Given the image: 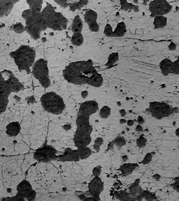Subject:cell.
<instances>
[{"label":"cell","instance_id":"6da1fadb","mask_svg":"<svg viewBox=\"0 0 179 201\" xmlns=\"http://www.w3.org/2000/svg\"><path fill=\"white\" fill-rule=\"evenodd\" d=\"M63 75L66 81L75 85L87 84L99 88L103 84V76L90 60L71 62L64 69Z\"/></svg>","mask_w":179,"mask_h":201},{"label":"cell","instance_id":"7a4b0ae2","mask_svg":"<svg viewBox=\"0 0 179 201\" xmlns=\"http://www.w3.org/2000/svg\"><path fill=\"white\" fill-rule=\"evenodd\" d=\"M41 14L47 28L59 31L66 29L68 24L67 19L62 13L56 12L50 4L43 9Z\"/></svg>","mask_w":179,"mask_h":201},{"label":"cell","instance_id":"3957f363","mask_svg":"<svg viewBox=\"0 0 179 201\" xmlns=\"http://www.w3.org/2000/svg\"><path fill=\"white\" fill-rule=\"evenodd\" d=\"M11 57L20 70L30 71V68L35 63L36 52L31 47L22 45L17 49L10 53Z\"/></svg>","mask_w":179,"mask_h":201},{"label":"cell","instance_id":"277c9868","mask_svg":"<svg viewBox=\"0 0 179 201\" xmlns=\"http://www.w3.org/2000/svg\"><path fill=\"white\" fill-rule=\"evenodd\" d=\"M22 16L26 21L25 28L27 32L34 40L40 38L41 31L47 28L41 12H34L28 9L23 13Z\"/></svg>","mask_w":179,"mask_h":201},{"label":"cell","instance_id":"5b68a950","mask_svg":"<svg viewBox=\"0 0 179 201\" xmlns=\"http://www.w3.org/2000/svg\"><path fill=\"white\" fill-rule=\"evenodd\" d=\"M41 103L44 110L53 115H60L66 108L63 98L54 92L44 94L41 98Z\"/></svg>","mask_w":179,"mask_h":201},{"label":"cell","instance_id":"8992f818","mask_svg":"<svg viewBox=\"0 0 179 201\" xmlns=\"http://www.w3.org/2000/svg\"><path fill=\"white\" fill-rule=\"evenodd\" d=\"M32 73L44 88H48L50 84L49 77L47 61L44 59H40L33 65Z\"/></svg>","mask_w":179,"mask_h":201},{"label":"cell","instance_id":"52a82bcc","mask_svg":"<svg viewBox=\"0 0 179 201\" xmlns=\"http://www.w3.org/2000/svg\"><path fill=\"white\" fill-rule=\"evenodd\" d=\"M57 150L51 144H44L35 151L34 158L40 163H48L57 160Z\"/></svg>","mask_w":179,"mask_h":201},{"label":"cell","instance_id":"ba28073f","mask_svg":"<svg viewBox=\"0 0 179 201\" xmlns=\"http://www.w3.org/2000/svg\"><path fill=\"white\" fill-rule=\"evenodd\" d=\"M172 107L164 102L153 101L150 102L148 108L149 112L155 119L161 120L173 113Z\"/></svg>","mask_w":179,"mask_h":201},{"label":"cell","instance_id":"9c48e42d","mask_svg":"<svg viewBox=\"0 0 179 201\" xmlns=\"http://www.w3.org/2000/svg\"><path fill=\"white\" fill-rule=\"evenodd\" d=\"M172 9V5L165 0L152 1L149 4V10L151 13L150 16L152 17L165 15L168 14Z\"/></svg>","mask_w":179,"mask_h":201},{"label":"cell","instance_id":"30bf717a","mask_svg":"<svg viewBox=\"0 0 179 201\" xmlns=\"http://www.w3.org/2000/svg\"><path fill=\"white\" fill-rule=\"evenodd\" d=\"M1 72L4 80L5 86L11 93L18 92L23 89V86L11 71L4 70Z\"/></svg>","mask_w":179,"mask_h":201},{"label":"cell","instance_id":"8fae6325","mask_svg":"<svg viewBox=\"0 0 179 201\" xmlns=\"http://www.w3.org/2000/svg\"><path fill=\"white\" fill-rule=\"evenodd\" d=\"M16 190L17 194L22 196L25 200L28 201H34L36 193L33 189L32 184L28 181L24 180L17 184Z\"/></svg>","mask_w":179,"mask_h":201},{"label":"cell","instance_id":"7c38bea8","mask_svg":"<svg viewBox=\"0 0 179 201\" xmlns=\"http://www.w3.org/2000/svg\"><path fill=\"white\" fill-rule=\"evenodd\" d=\"M159 67L164 76H168L170 74L178 75L179 74V58L174 61H172L169 59H164L160 62Z\"/></svg>","mask_w":179,"mask_h":201},{"label":"cell","instance_id":"4fadbf2b","mask_svg":"<svg viewBox=\"0 0 179 201\" xmlns=\"http://www.w3.org/2000/svg\"><path fill=\"white\" fill-rule=\"evenodd\" d=\"M84 17L85 22L88 24L90 31L95 33L98 32L99 30V25L97 22V13L93 10L90 9L85 12Z\"/></svg>","mask_w":179,"mask_h":201},{"label":"cell","instance_id":"5bb4252c","mask_svg":"<svg viewBox=\"0 0 179 201\" xmlns=\"http://www.w3.org/2000/svg\"><path fill=\"white\" fill-rule=\"evenodd\" d=\"M99 110V104L96 101L90 100L81 103L79 106L78 113L91 115L96 113Z\"/></svg>","mask_w":179,"mask_h":201},{"label":"cell","instance_id":"9a60e30c","mask_svg":"<svg viewBox=\"0 0 179 201\" xmlns=\"http://www.w3.org/2000/svg\"><path fill=\"white\" fill-rule=\"evenodd\" d=\"M73 140L74 144L77 148H78L88 146L91 142L92 138L90 135L76 131L74 134Z\"/></svg>","mask_w":179,"mask_h":201},{"label":"cell","instance_id":"2e32d148","mask_svg":"<svg viewBox=\"0 0 179 201\" xmlns=\"http://www.w3.org/2000/svg\"><path fill=\"white\" fill-rule=\"evenodd\" d=\"M59 161L78 162L80 160L76 149H72L71 148H66L62 154L58 155L57 160Z\"/></svg>","mask_w":179,"mask_h":201},{"label":"cell","instance_id":"e0dca14e","mask_svg":"<svg viewBox=\"0 0 179 201\" xmlns=\"http://www.w3.org/2000/svg\"><path fill=\"white\" fill-rule=\"evenodd\" d=\"M88 191L93 194L99 195L104 190V183L99 177H94L88 185Z\"/></svg>","mask_w":179,"mask_h":201},{"label":"cell","instance_id":"ac0fdd59","mask_svg":"<svg viewBox=\"0 0 179 201\" xmlns=\"http://www.w3.org/2000/svg\"><path fill=\"white\" fill-rule=\"evenodd\" d=\"M17 2V1L0 0V16L7 15Z\"/></svg>","mask_w":179,"mask_h":201},{"label":"cell","instance_id":"d6986e66","mask_svg":"<svg viewBox=\"0 0 179 201\" xmlns=\"http://www.w3.org/2000/svg\"><path fill=\"white\" fill-rule=\"evenodd\" d=\"M21 126L18 122H12L6 127V133L10 137H15L20 133Z\"/></svg>","mask_w":179,"mask_h":201},{"label":"cell","instance_id":"ffe728a7","mask_svg":"<svg viewBox=\"0 0 179 201\" xmlns=\"http://www.w3.org/2000/svg\"><path fill=\"white\" fill-rule=\"evenodd\" d=\"M90 115L78 113L76 120L77 129L84 128L91 125L90 123Z\"/></svg>","mask_w":179,"mask_h":201},{"label":"cell","instance_id":"44dd1931","mask_svg":"<svg viewBox=\"0 0 179 201\" xmlns=\"http://www.w3.org/2000/svg\"><path fill=\"white\" fill-rule=\"evenodd\" d=\"M138 167V164L136 163H124L119 168L122 175L127 176L133 174L134 170Z\"/></svg>","mask_w":179,"mask_h":201},{"label":"cell","instance_id":"7402d4cb","mask_svg":"<svg viewBox=\"0 0 179 201\" xmlns=\"http://www.w3.org/2000/svg\"><path fill=\"white\" fill-rule=\"evenodd\" d=\"M78 198L81 201H100V197L99 195H97L91 193L90 191L81 192L78 193Z\"/></svg>","mask_w":179,"mask_h":201},{"label":"cell","instance_id":"603a6c76","mask_svg":"<svg viewBox=\"0 0 179 201\" xmlns=\"http://www.w3.org/2000/svg\"><path fill=\"white\" fill-rule=\"evenodd\" d=\"M116 198L120 201H142V199L131 195L129 192L121 191L116 193Z\"/></svg>","mask_w":179,"mask_h":201},{"label":"cell","instance_id":"cb8c5ba5","mask_svg":"<svg viewBox=\"0 0 179 201\" xmlns=\"http://www.w3.org/2000/svg\"><path fill=\"white\" fill-rule=\"evenodd\" d=\"M127 32V27L126 24L124 22H121L117 24L115 31H112L111 38L115 37L119 38L122 37Z\"/></svg>","mask_w":179,"mask_h":201},{"label":"cell","instance_id":"d4e9b609","mask_svg":"<svg viewBox=\"0 0 179 201\" xmlns=\"http://www.w3.org/2000/svg\"><path fill=\"white\" fill-rule=\"evenodd\" d=\"M83 22L79 15H76L74 17L72 24V31L73 34L81 33L83 31Z\"/></svg>","mask_w":179,"mask_h":201},{"label":"cell","instance_id":"484cf974","mask_svg":"<svg viewBox=\"0 0 179 201\" xmlns=\"http://www.w3.org/2000/svg\"><path fill=\"white\" fill-rule=\"evenodd\" d=\"M76 151L79 156L80 160H85L89 158L93 153L91 148L87 147H84L77 148Z\"/></svg>","mask_w":179,"mask_h":201},{"label":"cell","instance_id":"4316f807","mask_svg":"<svg viewBox=\"0 0 179 201\" xmlns=\"http://www.w3.org/2000/svg\"><path fill=\"white\" fill-rule=\"evenodd\" d=\"M167 18L164 16H158L154 17L153 25L155 29L164 28L167 25Z\"/></svg>","mask_w":179,"mask_h":201},{"label":"cell","instance_id":"83f0119b","mask_svg":"<svg viewBox=\"0 0 179 201\" xmlns=\"http://www.w3.org/2000/svg\"><path fill=\"white\" fill-rule=\"evenodd\" d=\"M88 2H89L88 1H83V0H81L78 1H69L68 6L72 11L75 12V10H81L82 7L85 6V5H87Z\"/></svg>","mask_w":179,"mask_h":201},{"label":"cell","instance_id":"f1b7e54d","mask_svg":"<svg viewBox=\"0 0 179 201\" xmlns=\"http://www.w3.org/2000/svg\"><path fill=\"white\" fill-rule=\"evenodd\" d=\"M71 41L72 45L75 46H80L83 45L84 41V38L82 33L73 34L71 38Z\"/></svg>","mask_w":179,"mask_h":201},{"label":"cell","instance_id":"f546056e","mask_svg":"<svg viewBox=\"0 0 179 201\" xmlns=\"http://www.w3.org/2000/svg\"><path fill=\"white\" fill-rule=\"evenodd\" d=\"M9 95L0 93V114L5 112L9 104Z\"/></svg>","mask_w":179,"mask_h":201},{"label":"cell","instance_id":"4dcf8cb0","mask_svg":"<svg viewBox=\"0 0 179 201\" xmlns=\"http://www.w3.org/2000/svg\"><path fill=\"white\" fill-rule=\"evenodd\" d=\"M27 3L31 10L34 12H41L43 3L42 1H28Z\"/></svg>","mask_w":179,"mask_h":201},{"label":"cell","instance_id":"1f68e13d","mask_svg":"<svg viewBox=\"0 0 179 201\" xmlns=\"http://www.w3.org/2000/svg\"><path fill=\"white\" fill-rule=\"evenodd\" d=\"M119 59V54L118 52H112L109 55L108 61L105 64L106 67H110L115 65Z\"/></svg>","mask_w":179,"mask_h":201},{"label":"cell","instance_id":"d6a6232c","mask_svg":"<svg viewBox=\"0 0 179 201\" xmlns=\"http://www.w3.org/2000/svg\"><path fill=\"white\" fill-rule=\"evenodd\" d=\"M142 196L143 199H145L146 201H155L157 199L156 195L154 193L148 190H143L142 193Z\"/></svg>","mask_w":179,"mask_h":201},{"label":"cell","instance_id":"836d02e7","mask_svg":"<svg viewBox=\"0 0 179 201\" xmlns=\"http://www.w3.org/2000/svg\"><path fill=\"white\" fill-rule=\"evenodd\" d=\"M111 112V109L110 107L107 105L103 106L100 109L99 116L103 119H107L110 116Z\"/></svg>","mask_w":179,"mask_h":201},{"label":"cell","instance_id":"e575fe53","mask_svg":"<svg viewBox=\"0 0 179 201\" xmlns=\"http://www.w3.org/2000/svg\"><path fill=\"white\" fill-rule=\"evenodd\" d=\"M120 3L121 9L122 10H128L137 9V6L133 5V4L129 3L127 1H121L120 2Z\"/></svg>","mask_w":179,"mask_h":201},{"label":"cell","instance_id":"d590c367","mask_svg":"<svg viewBox=\"0 0 179 201\" xmlns=\"http://www.w3.org/2000/svg\"><path fill=\"white\" fill-rule=\"evenodd\" d=\"M114 144L118 147V148H122L127 144L126 139L122 136H119L116 138L114 141Z\"/></svg>","mask_w":179,"mask_h":201},{"label":"cell","instance_id":"8d00e7d4","mask_svg":"<svg viewBox=\"0 0 179 201\" xmlns=\"http://www.w3.org/2000/svg\"><path fill=\"white\" fill-rule=\"evenodd\" d=\"M147 144V139L143 136H140L136 140V144L140 148H145Z\"/></svg>","mask_w":179,"mask_h":201},{"label":"cell","instance_id":"74e56055","mask_svg":"<svg viewBox=\"0 0 179 201\" xmlns=\"http://www.w3.org/2000/svg\"><path fill=\"white\" fill-rule=\"evenodd\" d=\"M153 153H146V156L144 157L142 160L141 161L140 163L142 164L143 165H146L149 163H151V162L153 159Z\"/></svg>","mask_w":179,"mask_h":201},{"label":"cell","instance_id":"f35d334b","mask_svg":"<svg viewBox=\"0 0 179 201\" xmlns=\"http://www.w3.org/2000/svg\"><path fill=\"white\" fill-rule=\"evenodd\" d=\"M2 201H25V199L22 196L17 194L15 196L3 198L2 199Z\"/></svg>","mask_w":179,"mask_h":201},{"label":"cell","instance_id":"ab89813d","mask_svg":"<svg viewBox=\"0 0 179 201\" xmlns=\"http://www.w3.org/2000/svg\"><path fill=\"white\" fill-rule=\"evenodd\" d=\"M102 171V168L100 165H97L92 170V174L94 177H99L101 175Z\"/></svg>","mask_w":179,"mask_h":201},{"label":"cell","instance_id":"60d3db41","mask_svg":"<svg viewBox=\"0 0 179 201\" xmlns=\"http://www.w3.org/2000/svg\"><path fill=\"white\" fill-rule=\"evenodd\" d=\"M171 187L177 191V192L179 193V179L178 177L175 178L174 182L171 185Z\"/></svg>","mask_w":179,"mask_h":201},{"label":"cell","instance_id":"b9f144b4","mask_svg":"<svg viewBox=\"0 0 179 201\" xmlns=\"http://www.w3.org/2000/svg\"><path fill=\"white\" fill-rule=\"evenodd\" d=\"M55 2L64 8L68 6V4H69L68 1H55Z\"/></svg>","mask_w":179,"mask_h":201},{"label":"cell","instance_id":"7bdbcfd3","mask_svg":"<svg viewBox=\"0 0 179 201\" xmlns=\"http://www.w3.org/2000/svg\"><path fill=\"white\" fill-rule=\"evenodd\" d=\"M103 138L101 137H98L96 138V139H95V141H94V144H96L97 146H99L101 147V146L103 145Z\"/></svg>","mask_w":179,"mask_h":201},{"label":"cell","instance_id":"ee69618b","mask_svg":"<svg viewBox=\"0 0 179 201\" xmlns=\"http://www.w3.org/2000/svg\"><path fill=\"white\" fill-rule=\"evenodd\" d=\"M137 122L138 123V125H143L145 123V120L142 116H139L138 118H137Z\"/></svg>","mask_w":179,"mask_h":201},{"label":"cell","instance_id":"f6af8a7d","mask_svg":"<svg viewBox=\"0 0 179 201\" xmlns=\"http://www.w3.org/2000/svg\"><path fill=\"white\" fill-rule=\"evenodd\" d=\"M176 48H177V46H176V44L173 42H171L169 45V50H171V51L176 50Z\"/></svg>","mask_w":179,"mask_h":201},{"label":"cell","instance_id":"bcb514c9","mask_svg":"<svg viewBox=\"0 0 179 201\" xmlns=\"http://www.w3.org/2000/svg\"><path fill=\"white\" fill-rule=\"evenodd\" d=\"M114 141H111L109 143L108 145H107V151H110L111 150H112L114 148Z\"/></svg>","mask_w":179,"mask_h":201},{"label":"cell","instance_id":"7dc6e473","mask_svg":"<svg viewBox=\"0 0 179 201\" xmlns=\"http://www.w3.org/2000/svg\"><path fill=\"white\" fill-rule=\"evenodd\" d=\"M136 131L137 132H143V128L142 125H137L136 127Z\"/></svg>","mask_w":179,"mask_h":201},{"label":"cell","instance_id":"c3c4849f","mask_svg":"<svg viewBox=\"0 0 179 201\" xmlns=\"http://www.w3.org/2000/svg\"><path fill=\"white\" fill-rule=\"evenodd\" d=\"M152 178L155 180L159 181L161 179V176L159 174H153V176H152Z\"/></svg>","mask_w":179,"mask_h":201},{"label":"cell","instance_id":"681fc988","mask_svg":"<svg viewBox=\"0 0 179 201\" xmlns=\"http://www.w3.org/2000/svg\"><path fill=\"white\" fill-rule=\"evenodd\" d=\"M119 113L121 116L123 117H125L127 115V112L124 109H121L119 111Z\"/></svg>","mask_w":179,"mask_h":201},{"label":"cell","instance_id":"f907efd6","mask_svg":"<svg viewBox=\"0 0 179 201\" xmlns=\"http://www.w3.org/2000/svg\"><path fill=\"white\" fill-rule=\"evenodd\" d=\"M88 92L87 91H83L81 93V97H82V98H84V99L86 98L87 97V96H88Z\"/></svg>","mask_w":179,"mask_h":201},{"label":"cell","instance_id":"816d5d0a","mask_svg":"<svg viewBox=\"0 0 179 201\" xmlns=\"http://www.w3.org/2000/svg\"><path fill=\"white\" fill-rule=\"evenodd\" d=\"M127 124L129 126H132L134 124V121L132 119H129V120H127Z\"/></svg>","mask_w":179,"mask_h":201},{"label":"cell","instance_id":"f5cc1de1","mask_svg":"<svg viewBox=\"0 0 179 201\" xmlns=\"http://www.w3.org/2000/svg\"><path fill=\"white\" fill-rule=\"evenodd\" d=\"M121 159L124 162H126L127 161L128 159V157L127 155H122V156H121Z\"/></svg>","mask_w":179,"mask_h":201},{"label":"cell","instance_id":"db71d44e","mask_svg":"<svg viewBox=\"0 0 179 201\" xmlns=\"http://www.w3.org/2000/svg\"><path fill=\"white\" fill-rule=\"evenodd\" d=\"M94 149L95 150V151H96L97 153H98L100 151V147L97 146L96 144H94L93 146Z\"/></svg>","mask_w":179,"mask_h":201},{"label":"cell","instance_id":"11a10c76","mask_svg":"<svg viewBox=\"0 0 179 201\" xmlns=\"http://www.w3.org/2000/svg\"><path fill=\"white\" fill-rule=\"evenodd\" d=\"M120 123L121 124H124L127 123V120L126 119H120Z\"/></svg>","mask_w":179,"mask_h":201},{"label":"cell","instance_id":"9f6ffc18","mask_svg":"<svg viewBox=\"0 0 179 201\" xmlns=\"http://www.w3.org/2000/svg\"><path fill=\"white\" fill-rule=\"evenodd\" d=\"M172 110H173V113H177L178 112H179V108L176 107H173L172 108Z\"/></svg>","mask_w":179,"mask_h":201},{"label":"cell","instance_id":"6f0895ef","mask_svg":"<svg viewBox=\"0 0 179 201\" xmlns=\"http://www.w3.org/2000/svg\"><path fill=\"white\" fill-rule=\"evenodd\" d=\"M175 135L177 137H179V128H177V129H176L175 131Z\"/></svg>","mask_w":179,"mask_h":201},{"label":"cell","instance_id":"680465c9","mask_svg":"<svg viewBox=\"0 0 179 201\" xmlns=\"http://www.w3.org/2000/svg\"><path fill=\"white\" fill-rule=\"evenodd\" d=\"M3 80L4 79L3 76H2V72H1V71H0V83H2L3 81Z\"/></svg>","mask_w":179,"mask_h":201},{"label":"cell","instance_id":"91938a15","mask_svg":"<svg viewBox=\"0 0 179 201\" xmlns=\"http://www.w3.org/2000/svg\"><path fill=\"white\" fill-rule=\"evenodd\" d=\"M155 201H160V200H158V199H156V200H155Z\"/></svg>","mask_w":179,"mask_h":201}]
</instances>
